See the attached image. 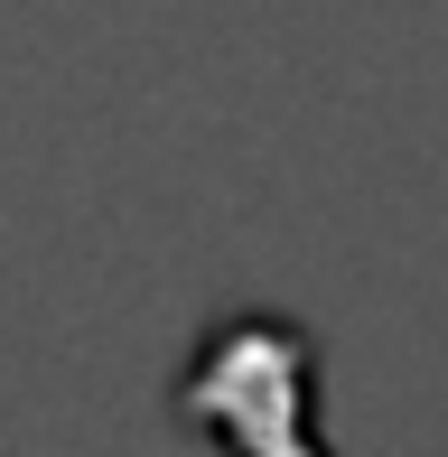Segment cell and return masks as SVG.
Instances as JSON below:
<instances>
[{
    "label": "cell",
    "mask_w": 448,
    "mask_h": 457,
    "mask_svg": "<svg viewBox=\"0 0 448 457\" xmlns=\"http://www.w3.org/2000/svg\"><path fill=\"white\" fill-rule=\"evenodd\" d=\"M187 411L243 448H309L318 345L280 318H224L187 364Z\"/></svg>",
    "instance_id": "obj_1"
}]
</instances>
